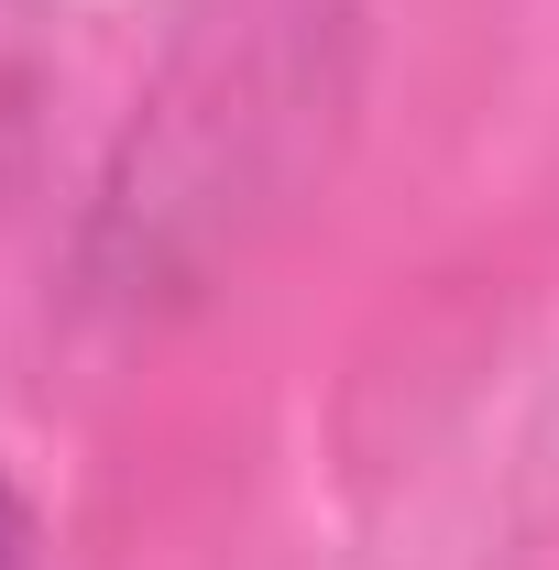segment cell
Wrapping results in <instances>:
<instances>
[{
	"label": "cell",
	"instance_id": "obj_2",
	"mask_svg": "<svg viewBox=\"0 0 559 570\" xmlns=\"http://www.w3.org/2000/svg\"><path fill=\"white\" fill-rule=\"evenodd\" d=\"M33 142H45V99H33V77L0 56V209L33 187Z\"/></svg>",
	"mask_w": 559,
	"mask_h": 570
},
{
	"label": "cell",
	"instance_id": "obj_1",
	"mask_svg": "<svg viewBox=\"0 0 559 570\" xmlns=\"http://www.w3.org/2000/svg\"><path fill=\"white\" fill-rule=\"evenodd\" d=\"M362 0H198L77 209V296L176 318L330 187L362 121Z\"/></svg>",
	"mask_w": 559,
	"mask_h": 570
},
{
	"label": "cell",
	"instance_id": "obj_3",
	"mask_svg": "<svg viewBox=\"0 0 559 570\" xmlns=\"http://www.w3.org/2000/svg\"><path fill=\"white\" fill-rule=\"evenodd\" d=\"M33 560V504H22V483H11V461H0V570Z\"/></svg>",
	"mask_w": 559,
	"mask_h": 570
}]
</instances>
